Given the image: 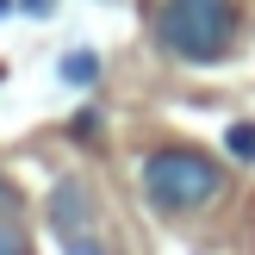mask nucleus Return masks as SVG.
I'll return each mask as SVG.
<instances>
[{"instance_id":"1","label":"nucleus","mask_w":255,"mask_h":255,"mask_svg":"<svg viewBox=\"0 0 255 255\" xmlns=\"http://www.w3.org/2000/svg\"><path fill=\"white\" fill-rule=\"evenodd\" d=\"M243 12L237 0H162L156 12V37L174 62H224L237 50Z\"/></svg>"},{"instance_id":"2","label":"nucleus","mask_w":255,"mask_h":255,"mask_svg":"<svg viewBox=\"0 0 255 255\" xmlns=\"http://www.w3.org/2000/svg\"><path fill=\"white\" fill-rule=\"evenodd\" d=\"M143 193H149L156 212L187 218V212H206L224 193V168L193 143H162V149L143 156Z\"/></svg>"},{"instance_id":"3","label":"nucleus","mask_w":255,"mask_h":255,"mask_svg":"<svg viewBox=\"0 0 255 255\" xmlns=\"http://www.w3.org/2000/svg\"><path fill=\"white\" fill-rule=\"evenodd\" d=\"M44 218H50V231L62 243L69 237H87L94 231V193H87V181H56L50 199H44Z\"/></svg>"},{"instance_id":"4","label":"nucleus","mask_w":255,"mask_h":255,"mask_svg":"<svg viewBox=\"0 0 255 255\" xmlns=\"http://www.w3.org/2000/svg\"><path fill=\"white\" fill-rule=\"evenodd\" d=\"M62 81L69 87H94L100 81V56L94 50H69V56H62Z\"/></svg>"},{"instance_id":"5","label":"nucleus","mask_w":255,"mask_h":255,"mask_svg":"<svg viewBox=\"0 0 255 255\" xmlns=\"http://www.w3.org/2000/svg\"><path fill=\"white\" fill-rule=\"evenodd\" d=\"M224 149H231L237 162H255V125H231V131H224Z\"/></svg>"},{"instance_id":"6","label":"nucleus","mask_w":255,"mask_h":255,"mask_svg":"<svg viewBox=\"0 0 255 255\" xmlns=\"http://www.w3.org/2000/svg\"><path fill=\"white\" fill-rule=\"evenodd\" d=\"M0 255H31V243H25L19 218H0Z\"/></svg>"},{"instance_id":"7","label":"nucleus","mask_w":255,"mask_h":255,"mask_svg":"<svg viewBox=\"0 0 255 255\" xmlns=\"http://www.w3.org/2000/svg\"><path fill=\"white\" fill-rule=\"evenodd\" d=\"M69 137H75V143H94V137H100V112H81V119L69 125Z\"/></svg>"},{"instance_id":"8","label":"nucleus","mask_w":255,"mask_h":255,"mask_svg":"<svg viewBox=\"0 0 255 255\" xmlns=\"http://www.w3.org/2000/svg\"><path fill=\"white\" fill-rule=\"evenodd\" d=\"M62 249H69V255H106V243H100L94 231H87V237H69V243H62Z\"/></svg>"},{"instance_id":"9","label":"nucleus","mask_w":255,"mask_h":255,"mask_svg":"<svg viewBox=\"0 0 255 255\" xmlns=\"http://www.w3.org/2000/svg\"><path fill=\"white\" fill-rule=\"evenodd\" d=\"M25 6H31V12H44V6H50V0H25Z\"/></svg>"}]
</instances>
